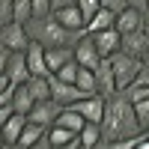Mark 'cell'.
Returning a JSON list of instances; mask_svg holds the SVG:
<instances>
[{"label": "cell", "instance_id": "obj_10", "mask_svg": "<svg viewBox=\"0 0 149 149\" xmlns=\"http://www.w3.org/2000/svg\"><path fill=\"white\" fill-rule=\"evenodd\" d=\"M93 72H95V93H98V95H104V98H107V95H113V93H116V81H113L110 60L102 57V63H98Z\"/></svg>", "mask_w": 149, "mask_h": 149}, {"label": "cell", "instance_id": "obj_30", "mask_svg": "<svg viewBox=\"0 0 149 149\" xmlns=\"http://www.w3.org/2000/svg\"><path fill=\"white\" fill-rule=\"evenodd\" d=\"M33 3V18H45V15H51L54 6H51V0H30Z\"/></svg>", "mask_w": 149, "mask_h": 149}, {"label": "cell", "instance_id": "obj_34", "mask_svg": "<svg viewBox=\"0 0 149 149\" xmlns=\"http://www.w3.org/2000/svg\"><path fill=\"white\" fill-rule=\"evenodd\" d=\"M9 57H12V51H9V48H3V45H0V74H6V66H9Z\"/></svg>", "mask_w": 149, "mask_h": 149}, {"label": "cell", "instance_id": "obj_26", "mask_svg": "<svg viewBox=\"0 0 149 149\" xmlns=\"http://www.w3.org/2000/svg\"><path fill=\"white\" fill-rule=\"evenodd\" d=\"M98 137H102V125H95V122H84V128L78 131V140H81L84 149H86V146H93Z\"/></svg>", "mask_w": 149, "mask_h": 149}, {"label": "cell", "instance_id": "obj_35", "mask_svg": "<svg viewBox=\"0 0 149 149\" xmlns=\"http://www.w3.org/2000/svg\"><path fill=\"white\" fill-rule=\"evenodd\" d=\"M134 81L143 84V86H149V63H143V66H140V72H137V78H134ZM134 81H131V84H134Z\"/></svg>", "mask_w": 149, "mask_h": 149}, {"label": "cell", "instance_id": "obj_12", "mask_svg": "<svg viewBox=\"0 0 149 149\" xmlns=\"http://www.w3.org/2000/svg\"><path fill=\"white\" fill-rule=\"evenodd\" d=\"M146 45H149V33H146L143 27L119 36V51H125V54H131V57H143Z\"/></svg>", "mask_w": 149, "mask_h": 149}, {"label": "cell", "instance_id": "obj_4", "mask_svg": "<svg viewBox=\"0 0 149 149\" xmlns=\"http://www.w3.org/2000/svg\"><path fill=\"white\" fill-rule=\"evenodd\" d=\"M0 45L9 48V51H27V45H30L27 27H24V24H18V21L0 24Z\"/></svg>", "mask_w": 149, "mask_h": 149}, {"label": "cell", "instance_id": "obj_25", "mask_svg": "<svg viewBox=\"0 0 149 149\" xmlns=\"http://www.w3.org/2000/svg\"><path fill=\"white\" fill-rule=\"evenodd\" d=\"M30 18H33V3L30 0H12V21L27 24Z\"/></svg>", "mask_w": 149, "mask_h": 149}, {"label": "cell", "instance_id": "obj_46", "mask_svg": "<svg viewBox=\"0 0 149 149\" xmlns=\"http://www.w3.org/2000/svg\"><path fill=\"white\" fill-rule=\"evenodd\" d=\"M12 149H24V146H21V143H12Z\"/></svg>", "mask_w": 149, "mask_h": 149}, {"label": "cell", "instance_id": "obj_19", "mask_svg": "<svg viewBox=\"0 0 149 149\" xmlns=\"http://www.w3.org/2000/svg\"><path fill=\"white\" fill-rule=\"evenodd\" d=\"M113 24H116V15H113L110 9H102V6H98V9H95V15H93L90 21H86V33L107 30V27H113Z\"/></svg>", "mask_w": 149, "mask_h": 149}, {"label": "cell", "instance_id": "obj_15", "mask_svg": "<svg viewBox=\"0 0 149 149\" xmlns=\"http://www.w3.org/2000/svg\"><path fill=\"white\" fill-rule=\"evenodd\" d=\"M113 27L119 30V36H122V33H131V30H140V27H143V12L134 9V6H125V9L116 15V24H113Z\"/></svg>", "mask_w": 149, "mask_h": 149}, {"label": "cell", "instance_id": "obj_27", "mask_svg": "<svg viewBox=\"0 0 149 149\" xmlns=\"http://www.w3.org/2000/svg\"><path fill=\"white\" fill-rule=\"evenodd\" d=\"M74 137H78V134L69 131V128H63V125H51V128H48V140H51V146H63V143H69Z\"/></svg>", "mask_w": 149, "mask_h": 149}, {"label": "cell", "instance_id": "obj_18", "mask_svg": "<svg viewBox=\"0 0 149 149\" xmlns=\"http://www.w3.org/2000/svg\"><path fill=\"white\" fill-rule=\"evenodd\" d=\"M24 122H27V116L24 113H12L6 122H3V140H6V146H12V143H18V137H21V131H24Z\"/></svg>", "mask_w": 149, "mask_h": 149}, {"label": "cell", "instance_id": "obj_41", "mask_svg": "<svg viewBox=\"0 0 149 149\" xmlns=\"http://www.w3.org/2000/svg\"><path fill=\"white\" fill-rule=\"evenodd\" d=\"M9 86H12V84H9V78H6V74H0V93L9 90Z\"/></svg>", "mask_w": 149, "mask_h": 149}, {"label": "cell", "instance_id": "obj_11", "mask_svg": "<svg viewBox=\"0 0 149 149\" xmlns=\"http://www.w3.org/2000/svg\"><path fill=\"white\" fill-rule=\"evenodd\" d=\"M6 78H9L12 86L30 81V66H27V57H24V51H12L9 66H6Z\"/></svg>", "mask_w": 149, "mask_h": 149}, {"label": "cell", "instance_id": "obj_24", "mask_svg": "<svg viewBox=\"0 0 149 149\" xmlns=\"http://www.w3.org/2000/svg\"><path fill=\"white\" fill-rule=\"evenodd\" d=\"M140 137H128V140H104V137H98L93 146H86V149H134L137 146ZM84 149V146H81Z\"/></svg>", "mask_w": 149, "mask_h": 149}, {"label": "cell", "instance_id": "obj_37", "mask_svg": "<svg viewBox=\"0 0 149 149\" xmlns=\"http://www.w3.org/2000/svg\"><path fill=\"white\" fill-rule=\"evenodd\" d=\"M30 149H54V146H51V140H48V134H45V137H39Z\"/></svg>", "mask_w": 149, "mask_h": 149}, {"label": "cell", "instance_id": "obj_22", "mask_svg": "<svg viewBox=\"0 0 149 149\" xmlns=\"http://www.w3.org/2000/svg\"><path fill=\"white\" fill-rule=\"evenodd\" d=\"M54 125H63V128H69V131H74V134H78V131L84 128V116L78 113V110H72V107H63Z\"/></svg>", "mask_w": 149, "mask_h": 149}, {"label": "cell", "instance_id": "obj_32", "mask_svg": "<svg viewBox=\"0 0 149 149\" xmlns=\"http://www.w3.org/2000/svg\"><path fill=\"white\" fill-rule=\"evenodd\" d=\"M98 6H102V9H110L113 15H119V12L128 6V0H98Z\"/></svg>", "mask_w": 149, "mask_h": 149}, {"label": "cell", "instance_id": "obj_9", "mask_svg": "<svg viewBox=\"0 0 149 149\" xmlns=\"http://www.w3.org/2000/svg\"><path fill=\"white\" fill-rule=\"evenodd\" d=\"M51 15L63 24L66 30H74V33H86V18L81 15V9L78 3H72V6H63V9H54Z\"/></svg>", "mask_w": 149, "mask_h": 149}, {"label": "cell", "instance_id": "obj_38", "mask_svg": "<svg viewBox=\"0 0 149 149\" xmlns=\"http://www.w3.org/2000/svg\"><path fill=\"white\" fill-rule=\"evenodd\" d=\"M54 149H81V140L74 137V140H69V143H63V146H54Z\"/></svg>", "mask_w": 149, "mask_h": 149}, {"label": "cell", "instance_id": "obj_42", "mask_svg": "<svg viewBox=\"0 0 149 149\" xmlns=\"http://www.w3.org/2000/svg\"><path fill=\"white\" fill-rule=\"evenodd\" d=\"M143 30H146V33H149V9H146V12H143Z\"/></svg>", "mask_w": 149, "mask_h": 149}, {"label": "cell", "instance_id": "obj_13", "mask_svg": "<svg viewBox=\"0 0 149 149\" xmlns=\"http://www.w3.org/2000/svg\"><path fill=\"white\" fill-rule=\"evenodd\" d=\"M93 36V45L102 57H110L119 51V30L116 27H107V30H98V33H90Z\"/></svg>", "mask_w": 149, "mask_h": 149}, {"label": "cell", "instance_id": "obj_6", "mask_svg": "<svg viewBox=\"0 0 149 149\" xmlns=\"http://www.w3.org/2000/svg\"><path fill=\"white\" fill-rule=\"evenodd\" d=\"M60 110H63V104H57L54 98H45V102H36L33 104V110L27 113V119L30 122H39V125H45V128H51L57 122V116H60Z\"/></svg>", "mask_w": 149, "mask_h": 149}, {"label": "cell", "instance_id": "obj_31", "mask_svg": "<svg viewBox=\"0 0 149 149\" xmlns=\"http://www.w3.org/2000/svg\"><path fill=\"white\" fill-rule=\"evenodd\" d=\"M78 3V9H81V15L90 21L93 15H95V9H98V0H74Z\"/></svg>", "mask_w": 149, "mask_h": 149}, {"label": "cell", "instance_id": "obj_47", "mask_svg": "<svg viewBox=\"0 0 149 149\" xmlns=\"http://www.w3.org/2000/svg\"><path fill=\"white\" fill-rule=\"evenodd\" d=\"M3 149H12V146H3Z\"/></svg>", "mask_w": 149, "mask_h": 149}, {"label": "cell", "instance_id": "obj_45", "mask_svg": "<svg viewBox=\"0 0 149 149\" xmlns=\"http://www.w3.org/2000/svg\"><path fill=\"white\" fill-rule=\"evenodd\" d=\"M6 146V140H3V131H0V149H3Z\"/></svg>", "mask_w": 149, "mask_h": 149}, {"label": "cell", "instance_id": "obj_44", "mask_svg": "<svg viewBox=\"0 0 149 149\" xmlns=\"http://www.w3.org/2000/svg\"><path fill=\"white\" fill-rule=\"evenodd\" d=\"M140 137H146V140H149V128H143V131H140Z\"/></svg>", "mask_w": 149, "mask_h": 149}, {"label": "cell", "instance_id": "obj_8", "mask_svg": "<svg viewBox=\"0 0 149 149\" xmlns=\"http://www.w3.org/2000/svg\"><path fill=\"white\" fill-rule=\"evenodd\" d=\"M51 98H54L57 104L69 107L72 102H78V98H86V93L78 90L74 84H66V81H60V78H54V74H51Z\"/></svg>", "mask_w": 149, "mask_h": 149}, {"label": "cell", "instance_id": "obj_28", "mask_svg": "<svg viewBox=\"0 0 149 149\" xmlns=\"http://www.w3.org/2000/svg\"><path fill=\"white\" fill-rule=\"evenodd\" d=\"M54 78L66 81V84H74V78H78V60H69L66 66H60V69L54 72Z\"/></svg>", "mask_w": 149, "mask_h": 149}, {"label": "cell", "instance_id": "obj_36", "mask_svg": "<svg viewBox=\"0 0 149 149\" xmlns=\"http://www.w3.org/2000/svg\"><path fill=\"white\" fill-rule=\"evenodd\" d=\"M12 113H15V110H12V102H9V104H0V128H3V122H6Z\"/></svg>", "mask_w": 149, "mask_h": 149}, {"label": "cell", "instance_id": "obj_21", "mask_svg": "<svg viewBox=\"0 0 149 149\" xmlns=\"http://www.w3.org/2000/svg\"><path fill=\"white\" fill-rule=\"evenodd\" d=\"M45 134H48V128L45 125H39V122H24V131H21V137H18V143L24 146V149H30L36 140H39V137H45Z\"/></svg>", "mask_w": 149, "mask_h": 149}, {"label": "cell", "instance_id": "obj_29", "mask_svg": "<svg viewBox=\"0 0 149 149\" xmlns=\"http://www.w3.org/2000/svg\"><path fill=\"white\" fill-rule=\"evenodd\" d=\"M134 104V116L140 122V131L149 128V98H140V102H131Z\"/></svg>", "mask_w": 149, "mask_h": 149}, {"label": "cell", "instance_id": "obj_33", "mask_svg": "<svg viewBox=\"0 0 149 149\" xmlns=\"http://www.w3.org/2000/svg\"><path fill=\"white\" fill-rule=\"evenodd\" d=\"M12 21V0H0V24Z\"/></svg>", "mask_w": 149, "mask_h": 149}, {"label": "cell", "instance_id": "obj_43", "mask_svg": "<svg viewBox=\"0 0 149 149\" xmlns=\"http://www.w3.org/2000/svg\"><path fill=\"white\" fill-rule=\"evenodd\" d=\"M140 60H143V63H149V45H146V51H143V57H140Z\"/></svg>", "mask_w": 149, "mask_h": 149}, {"label": "cell", "instance_id": "obj_3", "mask_svg": "<svg viewBox=\"0 0 149 149\" xmlns=\"http://www.w3.org/2000/svg\"><path fill=\"white\" fill-rule=\"evenodd\" d=\"M107 60H110L113 81H116V90H119V93L125 90V86H128L134 78H137V72H140V66H143V60H140V57H131V54H125V51L110 54Z\"/></svg>", "mask_w": 149, "mask_h": 149}, {"label": "cell", "instance_id": "obj_40", "mask_svg": "<svg viewBox=\"0 0 149 149\" xmlns=\"http://www.w3.org/2000/svg\"><path fill=\"white\" fill-rule=\"evenodd\" d=\"M72 3H74V0H51L54 9H63V6H72Z\"/></svg>", "mask_w": 149, "mask_h": 149}, {"label": "cell", "instance_id": "obj_5", "mask_svg": "<svg viewBox=\"0 0 149 149\" xmlns=\"http://www.w3.org/2000/svg\"><path fill=\"white\" fill-rule=\"evenodd\" d=\"M72 110H78V113L84 116V122H95V125H102V116H104V95H86V98H78V102L69 104Z\"/></svg>", "mask_w": 149, "mask_h": 149}, {"label": "cell", "instance_id": "obj_2", "mask_svg": "<svg viewBox=\"0 0 149 149\" xmlns=\"http://www.w3.org/2000/svg\"><path fill=\"white\" fill-rule=\"evenodd\" d=\"M27 36L30 42H39L42 48H57V45H74L84 33H74V30H66L54 15H45V18H30L27 24Z\"/></svg>", "mask_w": 149, "mask_h": 149}, {"label": "cell", "instance_id": "obj_17", "mask_svg": "<svg viewBox=\"0 0 149 149\" xmlns=\"http://www.w3.org/2000/svg\"><path fill=\"white\" fill-rule=\"evenodd\" d=\"M33 104H36V98H33V93L27 90V84L12 86V110H15V113H24V116H27L30 110H33Z\"/></svg>", "mask_w": 149, "mask_h": 149}, {"label": "cell", "instance_id": "obj_16", "mask_svg": "<svg viewBox=\"0 0 149 149\" xmlns=\"http://www.w3.org/2000/svg\"><path fill=\"white\" fill-rule=\"evenodd\" d=\"M24 57H27V66H30V74H42V78H48V66H45V48L39 42H30L27 51H24Z\"/></svg>", "mask_w": 149, "mask_h": 149}, {"label": "cell", "instance_id": "obj_39", "mask_svg": "<svg viewBox=\"0 0 149 149\" xmlns=\"http://www.w3.org/2000/svg\"><path fill=\"white\" fill-rule=\"evenodd\" d=\"M146 3H149V0H128V6H134V9H140V12H146Z\"/></svg>", "mask_w": 149, "mask_h": 149}, {"label": "cell", "instance_id": "obj_23", "mask_svg": "<svg viewBox=\"0 0 149 149\" xmlns=\"http://www.w3.org/2000/svg\"><path fill=\"white\" fill-rule=\"evenodd\" d=\"M74 86H78V90H84L86 95H93V93H95V72H93V69L78 66V78H74Z\"/></svg>", "mask_w": 149, "mask_h": 149}, {"label": "cell", "instance_id": "obj_20", "mask_svg": "<svg viewBox=\"0 0 149 149\" xmlns=\"http://www.w3.org/2000/svg\"><path fill=\"white\" fill-rule=\"evenodd\" d=\"M27 90L33 93L36 102H45V98H51V74H48V78H42V74H30Z\"/></svg>", "mask_w": 149, "mask_h": 149}, {"label": "cell", "instance_id": "obj_1", "mask_svg": "<svg viewBox=\"0 0 149 149\" xmlns=\"http://www.w3.org/2000/svg\"><path fill=\"white\" fill-rule=\"evenodd\" d=\"M102 137L104 140H128L140 137V122L134 116V104L119 90L104 98V116H102Z\"/></svg>", "mask_w": 149, "mask_h": 149}, {"label": "cell", "instance_id": "obj_7", "mask_svg": "<svg viewBox=\"0 0 149 149\" xmlns=\"http://www.w3.org/2000/svg\"><path fill=\"white\" fill-rule=\"evenodd\" d=\"M74 60H78V66H84V69H95L98 63H102V54L95 51L90 33H84L81 39L74 42Z\"/></svg>", "mask_w": 149, "mask_h": 149}, {"label": "cell", "instance_id": "obj_14", "mask_svg": "<svg viewBox=\"0 0 149 149\" xmlns=\"http://www.w3.org/2000/svg\"><path fill=\"white\" fill-rule=\"evenodd\" d=\"M69 60H74V45H57V48H45V66L48 72H57L60 66H66Z\"/></svg>", "mask_w": 149, "mask_h": 149}, {"label": "cell", "instance_id": "obj_48", "mask_svg": "<svg viewBox=\"0 0 149 149\" xmlns=\"http://www.w3.org/2000/svg\"><path fill=\"white\" fill-rule=\"evenodd\" d=\"M146 9H149V3H146Z\"/></svg>", "mask_w": 149, "mask_h": 149}]
</instances>
